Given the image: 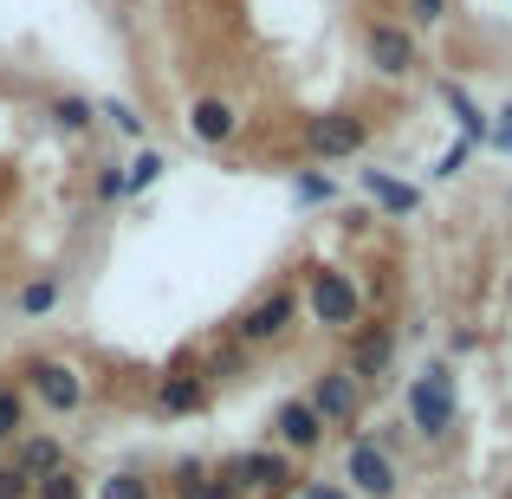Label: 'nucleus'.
Masks as SVG:
<instances>
[{"instance_id": "f257e3e1", "label": "nucleus", "mask_w": 512, "mask_h": 499, "mask_svg": "<svg viewBox=\"0 0 512 499\" xmlns=\"http://www.w3.org/2000/svg\"><path fill=\"white\" fill-rule=\"evenodd\" d=\"M402 415L422 441H448L454 435V363L435 357L409 389H402Z\"/></svg>"}, {"instance_id": "f03ea898", "label": "nucleus", "mask_w": 512, "mask_h": 499, "mask_svg": "<svg viewBox=\"0 0 512 499\" xmlns=\"http://www.w3.org/2000/svg\"><path fill=\"white\" fill-rule=\"evenodd\" d=\"M305 312H312L318 331H357L363 325V286L338 266H312V279H305Z\"/></svg>"}, {"instance_id": "7ed1b4c3", "label": "nucleus", "mask_w": 512, "mask_h": 499, "mask_svg": "<svg viewBox=\"0 0 512 499\" xmlns=\"http://www.w3.org/2000/svg\"><path fill=\"white\" fill-rule=\"evenodd\" d=\"M344 480H350V499H396L402 467L376 435H344Z\"/></svg>"}, {"instance_id": "20e7f679", "label": "nucleus", "mask_w": 512, "mask_h": 499, "mask_svg": "<svg viewBox=\"0 0 512 499\" xmlns=\"http://www.w3.org/2000/svg\"><path fill=\"white\" fill-rule=\"evenodd\" d=\"M234 480H240V493L247 499H286V493H299V461H292L286 448H247V454H234Z\"/></svg>"}, {"instance_id": "39448f33", "label": "nucleus", "mask_w": 512, "mask_h": 499, "mask_svg": "<svg viewBox=\"0 0 512 499\" xmlns=\"http://www.w3.org/2000/svg\"><path fill=\"white\" fill-rule=\"evenodd\" d=\"M299 143H305L312 163H350V156H363V143H370V124L350 117V111H325V117H305Z\"/></svg>"}, {"instance_id": "423d86ee", "label": "nucleus", "mask_w": 512, "mask_h": 499, "mask_svg": "<svg viewBox=\"0 0 512 499\" xmlns=\"http://www.w3.org/2000/svg\"><path fill=\"white\" fill-rule=\"evenodd\" d=\"M292 325H299V292L273 286L266 299H253L247 312L234 318V344H240V350H266V344H279Z\"/></svg>"}, {"instance_id": "0eeeda50", "label": "nucleus", "mask_w": 512, "mask_h": 499, "mask_svg": "<svg viewBox=\"0 0 512 499\" xmlns=\"http://www.w3.org/2000/svg\"><path fill=\"white\" fill-rule=\"evenodd\" d=\"M20 376H26V396H33L46 415H78L85 409V376H78L65 357H33Z\"/></svg>"}, {"instance_id": "6e6552de", "label": "nucleus", "mask_w": 512, "mask_h": 499, "mask_svg": "<svg viewBox=\"0 0 512 499\" xmlns=\"http://www.w3.org/2000/svg\"><path fill=\"white\" fill-rule=\"evenodd\" d=\"M363 59L376 78H409L422 65V46L402 20H363Z\"/></svg>"}, {"instance_id": "1a4fd4ad", "label": "nucleus", "mask_w": 512, "mask_h": 499, "mask_svg": "<svg viewBox=\"0 0 512 499\" xmlns=\"http://www.w3.org/2000/svg\"><path fill=\"white\" fill-rule=\"evenodd\" d=\"M344 370L357 376L363 389H370V383H383V376L396 370V331H389V325H376V318H363L357 331H344Z\"/></svg>"}, {"instance_id": "9d476101", "label": "nucleus", "mask_w": 512, "mask_h": 499, "mask_svg": "<svg viewBox=\"0 0 512 499\" xmlns=\"http://www.w3.org/2000/svg\"><path fill=\"white\" fill-rule=\"evenodd\" d=\"M325 435H331V428H325V415L312 409V396H286L273 409V441L292 454V461H299V454H318V448H325Z\"/></svg>"}, {"instance_id": "9b49d317", "label": "nucleus", "mask_w": 512, "mask_h": 499, "mask_svg": "<svg viewBox=\"0 0 512 499\" xmlns=\"http://www.w3.org/2000/svg\"><path fill=\"white\" fill-rule=\"evenodd\" d=\"M312 409L325 415V428H344L350 435V422L363 415V383L344 370V363H331V370L312 376Z\"/></svg>"}, {"instance_id": "f8f14e48", "label": "nucleus", "mask_w": 512, "mask_h": 499, "mask_svg": "<svg viewBox=\"0 0 512 499\" xmlns=\"http://www.w3.org/2000/svg\"><path fill=\"white\" fill-rule=\"evenodd\" d=\"M188 137L201 143V150H221V143L240 137V104L221 98V91H201L195 104H188Z\"/></svg>"}, {"instance_id": "ddd939ff", "label": "nucleus", "mask_w": 512, "mask_h": 499, "mask_svg": "<svg viewBox=\"0 0 512 499\" xmlns=\"http://www.w3.org/2000/svg\"><path fill=\"white\" fill-rule=\"evenodd\" d=\"M357 182H363V195L376 201V214H389V221H409V214H422V188H409L402 175H389V169H357Z\"/></svg>"}, {"instance_id": "4468645a", "label": "nucleus", "mask_w": 512, "mask_h": 499, "mask_svg": "<svg viewBox=\"0 0 512 499\" xmlns=\"http://www.w3.org/2000/svg\"><path fill=\"white\" fill-rule=\"evenodd\" d=\"M175 499H247L234 480V467H208V461H175Z\"/></svg>"}, {"instance_id": "2eb2a0df", "label": "nucleus", "mask_w": 512, "mask_h": 499, "mask_svg": "<svg viewBox=\"0 0 512 499\" xmlns=\"http://www.w3.org/2000/svg\"><path fill=\"white\" fill-rule=\"evenodd\" d=\"M156 409L163 415H201L208 409V376L201 370H163L156 376Z\"/></svg>"}, {"instance_id": "dca6fc26", "label": "nucleus", "mask_w": 512, "mask_h": 499, "mask_svg": "<svg viewBox=\"0 0 512 499\" xmlns=\"http://www.w3.org/2000/svg\"><path fill=\"white\" fill-rule=\"evenodd\" d=\"M7 461L20 467L26 480H46V474H59V467H65V441L59 435H20L7 448Z\"/></svg>"}, {"instance_id": "f3484780", "label": "nucleus", "mask_w": 512, "mask_h": 499, "mask_svg": "<svg viewBox=\"0 0 512 499\" xmlns=\"http://www.w3.org/2000/svg\"><path fill=\"white\" fill-rule=\"evenodd\" d=\"M441 104H448V111H454V124H461V143H467V150H480V143L493 137L487 111H480V104H474V91H467V85H454V78H441Z\"/></svg>"}, {"instance_id": "a211bd4d", "label": "nucleus", "mask_w": 512, "mask_h": 499, "mask_svg": "<svg viewBox=\"0 0 512 499\" xmlns=\"http://www.w3.org/2000/svg\"><path fill=\"white\" fill-rule=\"evenodd\" d=\"M163 175H169V156L156 150V143H143V150L124 163V195H143V188H156Z\"/></svg>"}, {"instance_id": "6ab92c4d", "label": "nucleus", "mask_w": 512, "mask_h": 499, "mask_svg": "<svg viewBox=\"0 0 512 499\" xmlns=\"http://www.w3.org/2000/svg\"><path fill=\"white\" fill-rule=\"evenodd\" d=\"M98 499H156V480L137 474V467H117V474L98 480Z\"/></svg>"}, {"instance_id": "aec40b11", "label": "nucleus", "mask_w": 512, "mask_h": 499, "mask_svg": "<svg viewBox=\"0 0 512 499\" xmlns=\"http://www.w3.org/2000/svg\"><path fill=\"white\" fill-rule=\"evenodd\" d=\"M59 273H39V279H26V286H20V318H46L52 312V305H59Z\"/></svg>"}, {"instance_id": "412c9836", "label": "nucleus", "mask_w": 512, "mask_h": 499, "mask_svg": "<svg viewBox=\"0 0 512 499\" xmlns=\"http://www.w3.org/2000/svg\"><path fill=\"white\" fill-rule=\"evenodd\" d=\"M52 124H59L65 137H85V130L98 124V104L91 98H52Z\"/></svg>"}, {"instance_id": "4be33fe9", "label": "nucleus", "mask_w": 512, "mask_h": 499, "mask_svg": "<svg viewBox=\"0 0 512 499\" xmlns=\"http://www.w3.org/2000/svg\"><path fill=\"white\" fill-rule=\"evenodd\" d=\"M20 435H26V389L0 383V448H13Z\"/></svg>"}, {"instance_id": "5701e85b", "label": "nucleus", "mask_w": 512, "mask_h": 499, "mask_svg": "<svg viewBox=\"0 0 512 499\" xmlns=\"http://www.w3.org/2000/svg\"><path fill=\"white\" fill-rule=\"evenodd\" d=\"M292 201H299V208H325V201H338V182L318 175V169H299L292 175Z\"/></svg>"}, {"instance_id": "b1692460", "label": "nucleus", "mask_w": 512, "mask_h": 499, "mask_svg": "<svg viewBox=\"0 0 512 499\" xmlns=\"http://www.w3.org/2000/svg\"><path fill=\"white\" fill-rule=\"evenodd\" d=\"M448 20V0H402V26L409 33H435Z\"/></svg>"}, {"instance_id": "393cba45", "label": "nucleus", "mask_w": 512, "mask_h": 499, "mask_svg": "<svg viewBox=\"0 0 512 499\" xmlns=\"http://www.w3.org/2000/svg\"><path fill=\"white\" fill-rule=\"evenodd\" d=\"M98 117H104V124H111V130H117V137H130V143H143V117H137V111H130V104H124V98H104V104H98Z\"/></svg>"}, {"instance_id": "a878e982", "label": "nucleus", "mask_w": 512, "mask_h": 499, "mask_svg": "<svg viewBox=\"0 0 512 499\" xmlns=\"http://www.w3.org/2000/svg\"><path fill=\"white\" fill-rule=\"evenodd\" d=\"M33 499H85V480H78L72 467H59V474L33 480Z\"/></svg>"}, {"instance_id": "bb28decb", "label": "nucleus", "mask_w": 512, "mask_h": 499, "mask_svg": "<svg viewBox=\"0 0 512 499\" xmlns=\"http://www.w3.org/2000/svg\"><path fill=\"white\" fill-rule=\"evenodd\" d=\"M292 499H350V487H338V480H325V474H305Z\"/></svg>"}, {"instance_id": "cd10ccee", "label": "nucleus", "mask_w": 512, "mask_h": 499, "mask_svg": "<svg viewBox=\"0 0 512 499\" xmlns=\"http://www.w3.org/2000/svg\"><path fill=\"white\" fill-rule=\"evenodd\" d=\"M467 156H474V150H467V143H454V150L435 156V169H428V175H435V182H454V175L467 169Z\"/></svg>"}, {"instance_id": "c85d7f7f", "label": "nucleus", "mask_w": 512, "mask_h": 499, "mask_svg": "<svg viewBox=\"0 0 512 499\" xmlns=\"http://www.w3.org/2000/svg\"><path fill=\"white\" fill-rule=\"evenodd\" d=\"M0 499H33V480H26L13 461H0Z\"/></svg>"}, {"instance_id": "c756f323", "label": "nucleus", "mask_w": 512, "mask_h": 499, "mask_svg": "<svg viewBox=\"0 0 512 499\" xmlns=\"http://www.w3.org/2000/svg\"><path fill=\"white\" fill-rule=\"evenodd\" d=\"M98 201H124V163H104L98 169Z\"/></svg>"}, {"instance_id": "7c9ffc66", "label": "nucleus", "mask_w": 512, "mask_h": 499, "mask_svg": "<svg viewBox=\"0 0 512 499\" xmlns=\"http://www.w3.org/2000/svg\"><path fill=\"white\" fill-rule=\"evenodd\" d=\"M487 143H493L500 156H512V130H506V124H493V137H487Z\"/></svg>"}, {"instance_id": "2f4dec72", "label": "nucleus", "mask_w": 512, "mask_h": 499, "mask_svg": "<svg viewBox=\"0 0 512 499\" xmlns=\"http://www.w3.org/2000/svg\"><path fill=\"white\" fill-rule=\"evenodd\" d=\"M500 124H506V130H512V98H506V111H500Z\"/></svg>"}, {"instance_id": "473e14b6", "label": "nucleus", "mask_w": 512, "mask_h": 499, "mask_svg": "<svg viewBox=\"0 0 512 499\" xmlns=\"http://www.w3.org/2000/svg\"><path fill=\"white\" fill-rule=\"evenodd\" d=\"M506 305H512V279H506Z\"/></svg>"}, {"instance_id": "72a5a7b5", "label": "nucleus", "mask_w": 512, "mask_h": 499, "mask_svg": "<svg viewBox=\"0 0 512 499\" xmlns=\"http://www.w3.org/2000/svg\"><path fill=\"white\" fill-rule=\"evenodd\" d=\"M506 201H512V188H506Z\"/></svg>"}]
</instances>
